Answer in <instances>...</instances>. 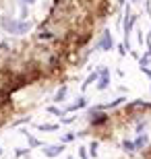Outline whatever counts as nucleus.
I'll list each match as a JSON object with an SVG mask.
<instances>
[{"label": "nucleus", "instance_id": "nucleus-9", "mask_svg": "<svg viewBox=\"0 0 151 159\" xmlns=\"http://www.w3.org/2000/svg\"><path fill=\"white\" fill-rule=\"evenodd\" d=\"M64 95H66V87H62L58 93H56V101H62V99H64Z\"/></svg>", "mask_w": 151, "mask_h": 159}, {"label": "nucleus", "instance_id": "nucleus-13", "mask_svg": "<svg viewBox=\"0 0 151 159\" xmlns=\"http://www.w3.org/2000/svg\"><path fill=\"white\" fill-rule=\"evenodd\" d=\"M73 139H75V134H73V132H68V134L64 136V143H68V141H73Z\"/></svg>", "mask_w": 151, "mask_h": 159}, {"label": "nucleus", "instance_id": "nucleus-10", "mask_svg": "<svg viewBox=\"0 0 151 159\" xmlns=\"http://www.w3.org/2000/svg\"><path fill=\"white\" fill-rule=\"evenodd\" d=\"M95 79H97V72H93L91 77H87V81H85V85H83V87H89V85H91V83L95 81Z\"/></svg>", "mask_w": 151, "mask_h": 159}, {"label": "nucleus", "instance_id": "nucleus-7", "mask_svg": "<svg viewBox=\"0 0 151 159\" xmlns=\"http://www.w3.org/2000/svg\"><path fill=\"white\" fill-rule=\"evenodd\" d=\"M29 29H31V23H21L19 29H17V33H25V31H29Z\"/></svg>", "mask_w": 151, "mask_h": 159}, {"label": "nucleus", "instance_id": "nucleus-11", "mask_svg": "<svg viewBox=\"0 0 151 159\" xmlns=\"http://www.w3.org/2000/svg\"><path fill=\"white\" fill-rule=\"evenodd\" d=\"M145 143H147V136H141L139 141H137V147H141V145H145Z\"/></svg>", "mask_w": 151, "mask_h": 159}, {"label": "nucleus", "instance_id": "nucleus-6", "mask_svg": "<svg viewBox=\"0 0 151 159\" xmlns=\"http://www.w3.org/2000/svg\"><path fill=\"white\" fill-rule=\"evenodd\" d=\"M87 106V101L83 99V97H79V99H77V103H73V106H70V110H81V107H85Z\"/></svg>", "mask_w": 151, "mask_h": 159}, {"label": "nucleus", "instance_id": "nucleus-14", "mask_svg": "<svg viewBox=\"0 0 151 159\" xmlns=\"http://www.w3.org/2000/svg\"><path fill=\"white\" fill-rule=\"evenodd\" d=\"M124 149H128V151H133V149H134V145H133V143H124Z\"/></svg>", "mask_w": 151, "mask_h": 159}, {"label": "nucleus", "instance_id": "nucleus-15", "mask_svg": "<svg viewBox=\"0 0 151 159\" xmlns=\"http://www.w3.org/2000/svg\"><path fill=\"white\" fill-rule=\"evenodd\" d=\"M50 112L56 114V116H60V110H58V107H50Z\"/></svg>", "mask_w": 151, "mask_h": 159}, {"label": "nucleus", "instance_id": "nucleus-12", "mask_svg": "<svg viewBox=\"0 0 151 159\" xmlns=\"http://www.w3.org/2000/svg\"><path fill=\"white\" fill-rule=\"evenodd\" d=\"M27 136H29V134H27ZM29 143L33 145V147H37V145H40V141H37V139H33V136H29Z\"/></svg>", "mask_w": 151, "mask_h": 159}, {"label": "nucleus", "instance_id": "nucleus-16", "mask_svg": "<svg viewBox=\"0 0 151 159\" xmlns=\"http://www.w3.org/2000/svg\"><path fill=\"white\" fill-rule=\"evenodd\" d=\"M27 2H29V4H31V2H35V0H27Z\"/></svg>", "mask_w": 151, "mask_h": 159}, {"label": "nucleus", "instance_id": "nucleus-5", "mask_svg": "<svg viewBox=\"0 0 151 159\" xmlns=\"http://www.w3.org/2000/svg\"><path fill=\"white\" fill-rule=\"evenodd\" d=\"M108 87V70H101V79H99L97 89H106Z\"/></svg>", "mask_w": 151, "mask_h": 159}, {"label": "nucleus", "instance_id": "nucleus-8", "mask_svg": "<svg viewBox=\"0 0 151 159\" xmlns=\"http://www.w3.org/2000/svg\"><path fill=\"white\" fill-rule=\"evenodd\" d=\"M56 128H58L56 124H40V130H48V132L50 130H56Z\"/></svg>", "mask_w": 151, "mask_h": 159}, {"label": "nucleus", "instance_id": "nucleus-17", "mask_svg": "<svg viewBox=\"0 0 151 159\" xmlns=\"http://www.w3.org/2000/svg\"><path fill=\"white\" fill-rule=\"evenodd\" d=\"M0 155H2V151H0Z\"/></svg>", "mask_w": 151, "mask_h": 159}, {"label": "nucleus", "instance_id": "nucleus-3", "mask_svg": "<svg viewBox=\"0 0 151 159\" xmlns=\"http://www.w3.org/2000/svg\"><path fill=\"white\" fill-rule=\"evenodd\" d=\"M2 25H4V29H8L11 33H17V29H19V25L15 23V21H8V19H4V21H2Z\"/></svg>", "mask_w": 151, "mask_h": 159}, {"label": "nucleus", "instance_id": "nucleus-1", "mask_svg": "<svg viewBox=\"0 0 151 159\" xmlns=\"http://www.w3.org/2000/svg\"><path fill=\"white\" fill-rule=\"evenodd\" d=\"M62 151H64L62 145H52V147H46V149H44V155H46V157H58Z\"/></svg>", "mask_w": 151, "mask_h": 159}, {"label": "nucleus", "instance_id": "nucleus-4", "mask_svg": "<svg viewBox=\"0 0 151 159\" xmlns=\"http://www.w3.org/2000/svg\"><path fill=\"white\" fill-rule=\"evenodd\" d=\"M106 120H108V116H106V114H97V116H91V124H93V126H97V124H104Z\"/></svg>", "mask_w": 151, "mask_h": 159}, {"label": "nucleus", "instance_id": "nucleus-2", "mask_svg": "<svg viewBox=\"0 0 151 159\" xmlns=\"http://www.w3.org/2000/svg\"><path fill=\"white\" fill-rule=\"evenodd\" d=\"M112 46H114V41H112V35L108 33V31H106L104 37H101V41L97 43V48H99V50H110Z\"/></svg>", "mask_w": 151, "mask_h": 159}]
</instances>
